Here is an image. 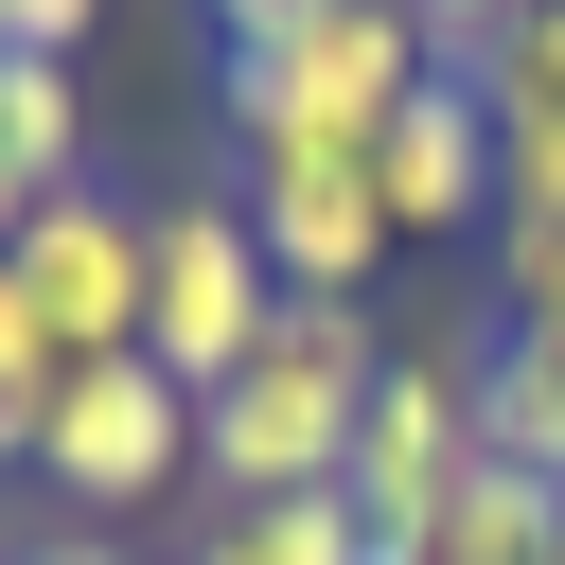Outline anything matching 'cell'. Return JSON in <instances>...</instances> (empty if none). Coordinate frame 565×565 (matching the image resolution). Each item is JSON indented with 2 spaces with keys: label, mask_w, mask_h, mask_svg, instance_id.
Segmentation results:
<instances>
[{
  "label": "cell",
  "mask_w": 565,
  "mask_h": 565,
  "mask_svg": "<svg viewBox=\"0 0 565 565\" xmlns=\"http://www.w3.org/2000/svg\"><path fill=\"white\" fill-rule=\"evenodd\" d=\"M371 371H388V318H371V300H282L265 353H247L230 388H194V494H212V512H247V494H335Z\"/></svg>",
  "instance_id": "obj_1"
},
{
  "label": "cell",
  "mask_w": 565,
  "mask_h": 565,
  "mask_svg": "<svg viewBox=\"0 0 565 565\" xmlns=\"http://www.w3.org/2000/svg\"><path fill=\"white\" fill-rule=\"evenodd\" d=\"M424 71H441V35L406 0H318L282 53H212V124H230V159H265V141H371Z\"/></svg>",
  "instance_id": "obj_2"
},
{
  "label": "cell",
  "mask_w": 565,
  "mask_h": 565,
  "mask_svg": "<svg viewBox=\"0 0 565 565\" xmlns=\"http://www.w3.org/2000/svg\"><path fill=\"white\" fill-rule=\"evenodd\" d=\"M265 318H282V265H265L247 194H159L141 212V353L177 388H230L265 353Z\"/></svg>",
  "instance_id": "obj_3"
},
{
  "label": "cell",
  "mask_w": 565,
  "mask_h": 565,
  "mask_svg": "<svg viewBox=\"0 0 565 565\" xmlns=\"http://www.w3.org/2000/svg\"><path fill=\"white\" fill-rule=\"evenodd\" d=\"M477 477V335H388L371 406H353V530L371 547H424V512Z\"/></svg>",
  "instance_id": "obj_4"
},
{
  "label": "cell",
  "mask_w": 565,
  "mask_h": 565,
  "mask_svg": "<svg viewBox=\"0 0 565 565\" xmlns=\"http://www.w3.org/2000/svg\"><path fill=\"white\" fill-rule=\"evenodd\" d=\"M35 477L71 494V530L159 512V494L194 477V388H177L159 353H88V371L53 388V424H35Z\"/></svg>",
  "instance_id": "obj_5"
},
{
  "label": "cell",
  "mask_w": 565,
  "mask_h": 565,
  "mask_svg": "<svg viewBox=\"0 0 565 565\" xmlns=\"http://www.w3.org/2000/svg\"><path fill=\"white\" fill-rule=\"evenodd\" d=\"M230 194H247L282 300H371V282L406 265V230H388V194H371V141H265Z\"/></svg>",
  "instance_id": "obj_6"
},
{
  "label": "cell",
  "mask_w": 565,
  "mask_h": 565,
  "mask_svg": "<svg viewBox=\"0 0 565 565\" xmlns=\"http://www.w3.org/2000/svg\"><path fill=\"white\" fill-rule=\"evenodd\" d=\"M18 282H35V318H53V353L88 371V353H141V212L106 194V177H53L35 212H18V247H0Z\"/></svg>",
  "instance_id": "obj_7"
},
{
  "label": "cell",
  "mask_w": 565,
  "mask_h": 565,
  "mask_svg": "<svg viewBox=\"0 0 565 565\" xmlns=\"http://www.w3.org/2000/svg\"><path fill=\"white\" fill-rule=\"evenodd\" d=\"M371 194H388V230H406V247L494 230V88H477V71H424V88L371 124Z\"/></svg>",
  "instance_id": "obj_8"
},
{
  "label": "cell",
  "mask_w": 565,
  "mask_h": 565,
  "mask_svg": "<svg viewBox=\"0 0 565 565\" xmlns=\"http://www.w3.org/2000/svg\"><path fill=\"white\" fill-rule=\"evenodd\" d=\"M547 547H565V477H530V459H494V441H477V477L424 512V547H406V565H547Z\"/></svg>",
  "instance_id": "obj_9"
},
{
  "label": "cell",
  "mask_w": 565,
  "mask_h": 565,
  "mask_svg": "<svg viewBox=\"0 0 565 565\" xmlns=\"http://www.w3.org/2000/svg\"><path fill=\"white\" fill-rule=\"evenodd\" d=\"M177 565H371V530H353V494H247V512H212Z\"/></svg>",
  "instance_id": "obj_10"
},
{
  "label": "cell",
  "mask_w": 565,
  "mask_h": 565,
  "mask_svg": "<svg viewBox=\"0 0 565 565\" xmlns=\"http://www.w3.org/2000/svg\"><path fill=\"white\" fill-rule=\"evenodd\" d=\"M477 441L530 459V477H565V353H547V335H494V353H477Z\"/></svg>",
  "instance_id": "obj_11"
},
{
  "label": "cell",
  "mask_w": 565,
  "mask_h": 565,
  "mask_svg": "<svg viewBox=\"0 0 565 565\" xmlns=\"http://www.w3.org/2000/svg\"><path fill=\"white\" fill-rule=\"evenodd\" d=\"M0 159L53 194V177H88V88H71V53H0Z\"/></svg>",
  "instance_id": "obj_12"
},
{
  "label": "cell",
  "mask_w": 565,
  "mask_h": 565,
  "mask_svg": "<svg viewBox=\"0 0 565 565\" xmlns=\"http://www.w3.org/2000/svg\"><path fill=\"white\" fill-rule=\"evenodd\" d=\"M53 388H71V353H53V318H35V282L0 265V459H35V424H53Z\"/></svg>",
  "instance_id": "obj_13"
},
{
  "label": "cell",
  "mask_w": 565,
  "mask_h": 565,
  "mask_svg": "<svg viewBox=\"0 0 565 565\" xmlns=\"http://www.w3.org/2000/svg\"><path fill=\"white\" fill-rule=\"evenodd\" d=\"M494 230H565V106H494Z\"/></svg>",
  "instance_id": "obj_14"
},
{
  "label": "cell",
  "mask_w": 565,
  "mask_h": 565,
  "mask_svg": "<svg viewBox=\"0 0 565 565\" xmlns=\"http://www.w3.org/2000/svg\"><path fill=\"white\" fill-rule=\"evenodd\" d=\"M494 335L565 353V230H494Z\"/></svg>",
  "instance_id": "obj_15"
},
{
  "label": "cell",
  "mask_w": 565,
  "mask_h": 565,
  "mask_svg": "<svg viewBox=\"0 0 565 565\" xmlns=\"http://www.w3.org/2000/svg\"><path fill=\"white\" fill-rule=\"evenodd\" d=\"M477 88L494 106H565V0H512V35L477 53Z\"/></svg>",
  "instance_id": "obj_16"
},
{
  "label": "cell",
  "mask_w": 565,
  "mask_h": 565,
  "mask_svg": "<svg viewBox=\"0 0 565 565\" xmlns=\"http://www.w3.org/2000/svg\"><path fill=\"white\" fill-rule=\"evenodd\" d=\"M106 0H0V53H88Z\"/></svg>",
  "instance_id": "obj_17"
},
{
  "label": "cell",
  "mask_w": 565,
  "mask_h": 565,
  "mask_svg": "<svg viewBox=\"0 0 565 565\" xmlns=\"http://www.w3.org/2000/svg\"><path fill=\"white\" fill-rule=\"evenodd\" d=\"M406 18H424V35H441V71H477V53H494V35H512V0H406Z\"/></svg>",
  "instance_id": "obj_18"
},
{
  "label": "cell",
  "mask_w": 565,
  "mask_h": 565,
  "mask_svg": "<svg viewBox=\"0 0 565 565\" xmlns=\"http://www.w3.org/2000/svg\"><path fill=\"white\" fill-rule=\"evenodd\" d=\"M300 18H318V0H212V53H282Z\"/></svg>",
  "instance_id": "obj_19"
},
{
  "label": "cell",
  "mask_w": 565,
  "mask_h": 565,
  "mask_svg": "<svg viewBox=\"0 0 565 565\" xmlns=\"http://www.w3.org/2000/svg\"><path fill=\"white\" fill-rule=\"evenodd\" d=\"M0 565H159V547H124V530H35V547H0Z\"/></svg>",
  "instance_id": "obj_20"
},
{
  "label": "cell",
  "mask_w": 565,
  "mask_h": 565,
  "mask_svg": "<svg viewBox=\"0 0 565 565\" xmlns=\"http://www.w3.org/2000/svg\"><path fill=\"white\" fill-rule=\"evenodd\" d=\"M547 565H565V547H547Z\"/></svg>",
  "instance_id": "obj_21"
}]
</instances>
